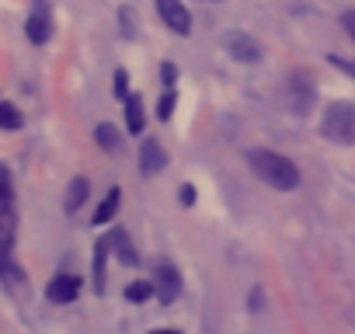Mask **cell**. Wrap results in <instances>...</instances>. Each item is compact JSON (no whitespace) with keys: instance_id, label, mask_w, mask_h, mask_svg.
<instances>
[{"instance_id":"13","label":"cell","mask_w":355,"mask_h":334,"mask_svg":"<svg viewBox=\"0 0 355 334\" xmlns=\"http://www.w3.org/2000/svg\"><path fill=\"white\" fill-rule=\"evenodd\" d=\"M108 251H112V237L101 240L98 244V254H94V289L98 292H105V258H108Z\"/></svg>"},{"instance_id":"22","label":"cell","mask_w":355,"mask_h":334,"mask_svg":"<svg viewBox=\"0 0 355 334\" xmlns=\"http://www.w3.org/2000/svg\"><path fill=\"white\" fill-rule=\"evenodd\" d=\"M160 77H164V80H167V87H171V84H174V77H178V70L167 63V67H160Z\"/></svg>"},{"instance_id":"1","label":"cell","mask_w":355,"mask_h":334,"mask_svg":"<svg viewBox=\"0 0 355 334\" xmlns=\"http://www.w3.org/2000/svg\"><path fill=\"white\" fill-rule=\"evenodd\" d=\"M248 167L265 182V185H272V188H279V192H293V188H300V167L289 160V157H282V153H275V150H248Z\"/></svg>"},{"instance_id":"4","label":"cell","mask_w":355,"mask_h":334,"mask_svg":"<svg viewBox=\"0 0 355 334\" xmlns=\"http://www.w3.org/2000/svg\"><path fill=\"white\" fill-rule=\"evenodd\" d=\"M157 15L174 35H192V15L185 8V0H157Z\"/></svg>"},{"instance_id":"5","label":"cell","mask_w":355,"mask_h":334,"mask_svg":"<svg viewBox=\"0 0 355 334\" xmlns=\"http://www.w3.org/2000/svg\"><path fill=\"white\" fill-rule=\"evenodd\" d=\"M223 49H227L237 63H258V60H261V46H258V39H251L248 32H227V35H223Z\"/></svg>"},{"instance_id":"24","label":"cell","mask_w":355,"mask_h":334,"mask_svg":"<svg viewBox=\"0 0 355 334\" xmlns=\"http://www.w3.org/2000/svg\"><path fill=\"white\" fill-rule=\"evenodd\" d=\"M150 334H182V331H174V327H167V331H150Z\"/></svg>"},{"instance_id":"21","label":"cell","mask_w":355,"mask_h":334,"mask_svg":"<svg viewBox=\"0 0 355 334\" xmlns=\"http://www.w3.org/2000/svg\"><path fill=\"white\" fill-rule=\"evenodd\" d=\"M178 195H182V206H192L196 202V188L192 185H182V192H178Z\"/></svg>"},{"instance_id":"16","label":"cell","mask_w":355,"mask_h":334,"mask_svg":"<svg viewBox=\"0 0 355 334\" xmlns=\"http://www.w3.org/2000/svg\"><path fill=\"white\" fill-rule=\"evenodd\" d=\"M0 129H21V112L15 105H0Z\"/></svg>"},{"instance_id":"19","label":"cell","mask_w":355,"mask_h":334,"mask_svg":"<svg viewBox=\"0 0 355 334\" xmlns=\"http://www.w3.org/2000/svg\"><path fill=\"white\" fill-rule=\"evenodd\" d=\"M115 94L119 98H129V77H125V70H115Z\"/></svg>"},{"instance_id":"7","label":"cell","mask_w":355,"mask_h":334,"mask_svg":"<svg viewBox=\"0 0 355 334\" xmlns=\"http://www.w3.org/2000/svg\"><path fill=\"white\" fill-rule=\"evenodd\" d=\"M157 299L167 306V303H174L178 296H182V275H178V268L174 265H157Z\"/></svg>"},{"instance_id":"18","label":"cell","mask_w":355,"mask_h":334,"mask_svg":"<svg viewBox=\"0 0 355 334\" xmlns=\"http://www.w3.org/2000/svg\"><path fill=\"white\" fill-rule=\"evenodd\" d=\"M174 101H178V98H174V91L160 94V101H157V118H160V122H167V118L174 115Z\"/></svg>"},{"instance_id":"17","label":"cell","mask_w":355,"mask_h":334,"mask_svg":"<svg viewBox=\"0 0 355 334\" xmlns=\"http://www.w3.org/2000/svg\"><path fill=\"white\" fill-rule=\"evenodd\" d=\"M112 240L119 244V258H122L125 265H136V251L129 247V240H125V234H122V230H115V234H112Z\"/></svg>"},{"instance_id":"23","label":"cell","mask_w":355,"mask_h":334,"mask_svg":"<svg viewBox=\"0 0 355 334\" xmlns=\"http://www.w3.org/2000/svg\"><path fill=\"white\" fill-rule=\"evenodd\" d=\"M251 310H261V289L251 292Z\"/></svg>"},{"instance_id":"15","label":"cell","mask_w":355,"mask_h":334,"mask_svg":"<svg viewBox=\"0 0 355 334\" xmlns=\"http://www.w3.org/2000/svg\"><path fill=\"white\" fill-rule=\"evenodd\" d=\"M153 292H157V289H153L150 282H129V285H125V299H129V303H143V299H150Z\"/></svg>"},{"instance_id":"20","label":"cell","mask_w":355,"mask_h":334,"mask_svg":"<svg viewBox=\"0 0 355 334\" xmlns=\"http://www.w3.org/2000/svg\"><path fill=\"white\" fill-rule=\"evenodd\" d=\"M341 25H345V32L355 39V11H345V15H341Z\"/></svg>"},{"instance_id":"12","label":"cell","mask_w":355,"mask_h":334,"mask_svg":"<svg viewBox=\"0 0 355 334\" xmlns=\"http://www.w3.org/2000/svg\"><path fill=\"white\" fill-rule=\"evenodd\" d=\"M87 178H73L70 182V188H67V199H63V209L67 213H77L80 206H84V199H87Z\"/></svg>"},{"instance_id":"26","label":"cell","mask_w":355,"mask_h":334,"mask_svg":"<svg viewBox=\"0 0 355 334\" xmlns=\"http://www.w3.org/2000/svg\"><path fill=\"white\" fill-rule=\"evenodd\" d=\"M209 4H216V0H209Z\"/></svg>"},{"instance_id":"8","label":"cell","mask_w":355,"mask_h":334,"mask_svg":"<svg viewBox=\"0 0 355 334\" xmlns=\"http://www.w3.org/2000/svg\"><path fill=\"white\" fill-rule=\"evenodd\" d=\"M164 164H167L164 146H160L157 139H143V146H139V171H143L146 178H153V175L164 171Z\"/></svg>"},{"instance_id":"14","label":"cell","mask_w":355,"mask_h":334,"mask_svg":"<svg viewBox=\"0 0 355 334\" xmlns=\"http://www.w3.org/2000/svg\"><path fill=\"white\" fill-rule=\"evenodd\" d=\"M94 136H98V146H101V150H119V132H115V125L101 122V125L94 129Z\"/></svg>"},{"instance_id":"25","label":"cell","mask_w":355,"mask_h":334,"mask_svg":"<svg viewBox=\"0 0 355 334\" xmlns=\"http://www.w3.org/2000/svg\"><path fill=\"white\" fill-rule=\"evenodd\" d=\"M334 63H341V60H334ZM341 67H345L348 73H355V63H341Z\"/></svg>"},{"instance_id":"2","label":"cell","mask_w":355,"mask_h":334,"mask_svg":"<svg viewBox=\"0 0 355 334\" xmlns=\"http://www.w3.org/2000/svg\"><path fill=\"white\" fill-rule=\"evenodd\" d=\"M15 230H18V209H15V188L8 175L0 171V268L8 272V254L15 247Z\"/></svg>"},{"instance_id":"6","label":"cell","mask_w":355,"mask_h":334,"mask_svg":"<svg viewBox=\"0 0 355 334\" xmlns=\"http://www.w3.org/2000/svg\"><path fill=\"white\" fill-rule=\"evenodd\" d=\"M25 32H28V42H35V46H46L49 42V35H53V15H49L46 0H35V11L28 15Z\"/></svg>"},{"instance_id":"9","label":"cell","mask_w":355,"mask_h":334,"mask_svg":"<svg viewBox=\"0 0 355 334\" xmlns=\"http://www.w3.org/2000/svg\"><path fill=\"white\" fill-rule=\"evenodd\" d=\"M46 296H49L53 303H73V299L80 296V279L70 275V272H63V275H56V279L49 282Z\"/></svg>"},{"instance_id":"10","label":"cell","mask_w":355,"mask_h":334,"mask_svg":"<svg viewBox=\"0 0 355 334\" xmlns=\"http://www.w3.org/2000/svg\"><path fill=\"white\" fill-rule=\"evenodd\" d=\"M125 125H129L132 136L143 132V125H146V115H143V101H139V94H129V98H125Z\"/></svg>"},{"instance_id":"3","label":"cell","mask_w":355,"mask_h":334,"mask_svg":"<svg viewBox=\"0 0 355 334\" xmlns=\"http://www.w3.org/2000/svg\"><path fill=\"white\" fill-rule=\"evenodd\" d=\"M324 136L341 143V146H352L355 143V105L352 101H331L324 108V122H320Z\"/></svg>"},{"instance_id":"11","label":"cell","mask_w":355,"mask_h":334,"mask_svg":"<svg viewBox=\"0 0 355 334\" xmlns=\"http://www.w3.org/2000/svg\"><path fill=\"white\" fill-rule=\"evenodd\" d=\"M119 202H122V192H119V188H112V192L105 195V202L94 209V227L112 223V220H115V213H119Z\"/></svg>"}]
</instances>
